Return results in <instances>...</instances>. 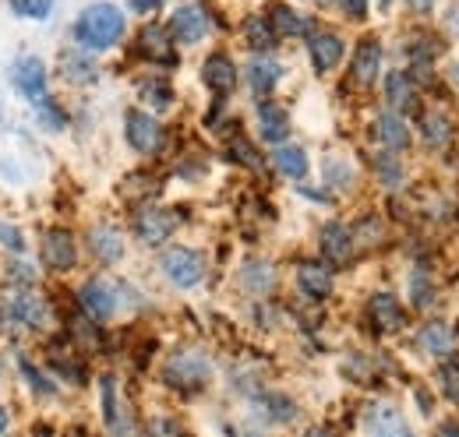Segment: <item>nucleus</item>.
Wrapping results in <instances>:
<instances>
[{
  "instance_id": "obj_18",
  "label": "nucleus",
  "mask_w": 459,
  "mask_h": 437,
  "mask_svg": "<svg viewBox=\"0 0 459 437\" xmlns=\"http://www.w3.org/2000/svg\"><path fill=\"white\" fill-rule=\"evenodd\" d=\"M205 85L212 89V92H220V96H227L233 92V85H237V67H233V60L227 54H212L205 60Z\"/></svg>"
},
{
  "instance_id": "obj_19",
  "label": "nucleus",
  "mask_w": 459,
  "mask_h": 437,
  "mask_svg": "<svg viewBox=\"0 0 459 437\" xmlns=\"http://www.w3.org/2000/svg\"><path fill=\"white\" fill-rule=\"evenodd\" d=\"M420 134L431 149H446L453 141V120L446 116V109H428L420 113Z\"/></svg>"
},
{
  "instance_id": "obj_45",
  "label": "nucleus",
  "mask_w": 459,
  "mask_h": 437,
  "mask_svg": "<svg viewBox=\"0 0 459 437\" xmlns=\"http://www.w3.org/2000/svg\"><path fill=\"white\" fill-rule=\"evenodd\" d=\"M131 7L134 11H156V7H163V0H131Z\"/></svg>"
},
{
  "instance_id": "obj_34",
  "label": "nucleus",
  "mask_w": 459,
  "mask_h": 437,
  "mask_svg": "<svg viewBox=\"0 0 459 437\" xmlns=\"http://www.w3.org/2000/svg\"><path fill=\"white\" fill-rule=\"evenodd\" d=\"M18 367H22V374L29 378V384H32L39 395H54V391H57V388L50 384V378H47L43 371H36V367H32V360H29V356H18Z\"/></svg>"
},
{
  "instance_id": "obj_13",
  "label": "nucleus",
  "mask_w": 459,
  "mask_h": 437,
  "mask_svg": "<svg viewBox=\"0 0 459 437\" xmlns=\"http://www.w3.org/2000/svg\"><path fill=\"white\" fill-rule=\"evenodd\" d=\"M368 318L378 331H400L406 314H403L400 300L393 293H375L371 304H368Z\"/></svg>"
},
{
  "instance_id": "obj_37",
  "label": "nucleus",
  "mask_w": 459,
  "mask_h": 437,
  "mask_svg": "<svg viewBox=\"0 0 459 437\" xmlns=\"http://www.w3.org/2000/svg\"><path fill=\"white\" fill-rule=\"evenodd\" d=\"M117 381L114 378H103V416H107V424L110 427H120V420H117Z\"/></svg>"
},
{
  "instance_id": "obj_26",
  "label": "nucleus",
  "mask_w": 459,
  "mask_h": 437,
  "mask_svg": "<svg viewBox=\"0 0 459 437\" xmlns=\"http://www.w3.org/2000/svg\"><path fill=\"white\" fill-rule=\"evenodd\" d=\"M368 427L375 434H406V420L396 406H371L368 409Z\"/></svg>"
},
{
  "instance_id": "obj_17",
  "label": "nucleus",
  "mask_w": 459,
  "mask_h": 437,
  "mask_svg": "<svg viewBox=\"0 0 459 437\" xmlns=\"http://www.w3.org/2000/svg\"><path fill=\"white\" fill-rule=\"evenodd\" d=\"M7 307H11V318H18L22 325H29V328H43L47 318H50L43 296H32V293H14Z\"/></svg>"
},
{
  "instance_id": "obj_1",
  "label": "nucleus",
  "mask_w": 459,
  "mask_h": 437,
  "mask_svg": "<svg viewBox=\"0 0 459 437\" xmlns=\"http://www.w3.org/2000/svg\"><path fill=\"white\" fill-rule=\"evenodd\" d=\"M127 21H124V11L114 4H92L78 14L74 21V39L82 50H110L120 43Z\"/></svg>"
},
{
  "instance_id": "obj_36",
  "label": "nucleus",
  "mask_w": 459,
  "mask_h": 437,
  "mask_svg": "<svg viewBox=\"0 0 459 437\" xmlns=\"http://www.w3.org/2000/svg\"><path fill=\"white\" fill-rule=\"evenodd\" d=\"M438 384H442V391H446V398L449 402H459V364H446L442 371H438Z\"/></svg>"
},
{
  "instance_id": "obj_12",
  "label": "nucleus",
  "mask_w": 459,
  "mask_h": 437,
  "mask_svg": "<svg viewBox=\"0 0 459 437\" xmlns=\"http://www.w3.org/2000/svg\"><path fill=\"white\" fill-rule=\"evenodd\" d=\"M307 54H311V64H315V71H333L340 60H343V39L336 36V32H315L311 39H307Z\"/></svg>"
},
{
  "instance_id": "obj_10",
  "label": "nucleus",
  "mask_w": 459,
  "mask_h": 437,
  "mask_svg": "<svg viewBox=\"0 0 459 437\" xmlns=\"http://www.w3.org/2000/svg\"><path fill=\"white\" fill-rule=\"evenodd\" d=\"M170 29L180 43H198L209 32V18H205V11L198 4H184V7L173 11Z\"/></svg>"
},
{
  "instance_id": "obj_38",
  "label": "nucleus",
  "mask_w": 459,
  "mask_h": 437,
  "mask_svg": "<svg viewBox=\"0 0 459 437\" xmlns=\"http://www.w3.org/2000/svg\"><path fill=\"white\" fill-rule=\"evenodd\" d=\"M50 360H54V367H57L64 378H71V381L82 384V378H85V371H82V364L74 360V356H60V349H54L50 353Z\"/></svg>"
},
{
  "instance_id": "obj_16",
  "label": "nucleus",
  "mask_w": 459,
  "mask_h": 437,
  "mask_svg": "<svg viewBox=\"0 0 459 437\" xmlns=\"http://www.w3.org/2000/svg\"><path fill=\"white\" fill-rule=\"evenodd\" d=\"M417 342L431 356H449L456 349V328L449 321H431V325H424L417 331Z\"/></svg>"
},
{
  "instance_id": "obj_41",
  "label": "nucleus",
  "mask_w": 459,
  "mask_h": 437,
  "mask_svg": "<svg viewBox=\"0 0 459 437\" xmlns=\"http://www.w3.org/2000/svg\"><path fill=\"white\" fill-rule=\"evenodd\" d=\"M378 173H382V180H385V187H400L403 169H400V163H396L393 156H385V159H378Z\"/></svg>"
},
{
  "instance_id": "obj_5",
  "label": "nucleus",
  "mask_w": 459,
  "mask_h": 437,
  "mask_svg": "<svg viewBox=\"0 0 459 437\" xmlns=\"http://www.w3.org/2000/svg\"><path fill=\"white\" fill-rule=\"evenodd\" d=\"M124 131H127V145L134 152H142V156H152L160 149V141H163V127L142 109H131L124 116Z\"/></svg>"
},
{
  "instance_id": "obj_33",
  "label": "nucleus",
  "mask_w": 459,
  "mask_h": 437,
  "mask_svg": "<svg viewBox=\"0 0 459 437\" xmlns=\"http://www.w3.org/2000/svg\"><path fill=\"white\" fill-rule=\"evenodd\" d=\"M11 11L18 18H47L54 11V0H11Z\"/></svg>"
},
{
  "instance_id": "obj_25",
  "label": "nucleus",
  "mask_w": 459,
  "mask_h": 437,
  "mask_svg": "<svg viewBox=\"0 0 459 437\" xmlns=\"http://www.w3.org/2000/svg\"><path fill=\"white\" fill-rule=\"evenodd\" d=\"M280 78H283V67H280L276 60H255V64L247 67V81H251V89H255L258 96H269Z\"/></svg>"
},
{
  "instance_id": "obj_15",
  "label": "nucleus",
  "mask_w": 459,
  "mask_h": 437,
  "mask_svg": "<svg viewBox=\"0 0 459 437\" xmlns=\"http://www.w3.org/2000/svg\"><path fill=\"white\" fill-rule=\"evenodd\" d=\"M378 71H382V47H378V39H364L353 54V81L360 89H368L378 81Z\"/></svg>"
},
{
  "instance_id": "obj_3",
  "label": "nucleus",
  "mask_w": 459,
  "mask_h": 437,
  "mask_svg": "<svg viewBox=\"0 0 459 437\" xmlns=\"http://www.w3.org/2000/svg\"><path fill=\"white\" fill-rule=\"evenodd\" d=\"M163 272H167L173 286L191 289V286H198L205 278V258L198 251H191V247H170L163 254Z\"/></svg>"
},
{
  "instance_id": "obj_29",
  "label": "nucleus",
  "mask_w": 459,
  "mask_h": 437,
  "mask_svg": "<svg viewBox=\"0 0 459 437\" xmlns=\"http://www.w3.org/2000/svg\"><path fill=\"white\" fill-rule=\"evenodd\" d=\"M273 163H276V169H280L283 176H290V180H304V176H307V156H304V149L283 145V149H276Z\"/></svg>"
},
{
  "instance_id": "obj_23",
  "label": "nucleus",
  "mask_w": 459,
  "mask_h": 437,
  "mask_svg": "<svg viewBox=\"0 0 459 437\" xmlns=\"http://www.w3.org/2000/svg\"><path fill=\"white\" fill-rule=\"evenodd\" d=\"M138 54L149 56V60H173L170 32L163 25H145L138 36Z\"/></svg>"
},
{
  "instance_id": "obj_28",
  "label": "nucleus",
  "mask_w": 459,
  "mask_h": 437,
  "mask_svg": "<svg viewBox=\"0 0 459 437\" xmlns=\"http://www.w3.org/2000/svg\"><path fill=\"white\" fill-rule=\"evenodd\" d=\"M60 67H64V78L74 81V85H89V81H96V74H100L96 64L85 54H64L60 56Z\"/></svg>"
},
{
  "instance_id": "obj_42",
  "label": "nucleus",
  "mask_w": 459,
  "mask_h": 437,
  "mask_svg": "<svg viewBox=\"0 0 459 437\" xmlns=\"http://www.w3.org/2000/svg\"><path fill=\"white\" fill-rule=\"evenodd\" d=\"M0 244H4L7 251H14V254H22V251H25V240H22V233H18L14 226H4V222H0Z\"/></svg>"
},
{
  "instance_id": "obj_35",
  "label": "nucleus",
  "mask_w": 459,
  "mask_h": 437,
  "mask_svg": "<svg viewBox=\"0 0 459 437\" xmlns=\"http://www.w3.org/2000/svg\"><path fill=\"white\" fill-rule=\"evenodd\" d=\"M262 402L269 406V416H273V420H280V424H287V420L297 416V406L290 402L287 395H265Z\"/></svg>"
},
{
  "instance_id": "obj_6",
  "label": "nucleus",
  "mask_w": 459,
  "mask_h": 437,
  "mask_svg": "<svg viewBox=\"0 0 459 437\" xmlns=\"http://www.w3.org/2000/svg\"><path fill=\"white\" fill-rule=\"evenodd\" d=\"M318 244H322V254L333 269H343L353 261V251H357V240L353 233L346 229L343 222H325L322 233H318Z\"/></svg>"
},
{
  "instance_id": "obj_32",
  "label": "nucleus",
  "mask_w": 459,
  "mask_h": 437,
  "mask_svg": "<svg viewBox=\"0 0 459 437\" xmlns=\"http://www.w3.org/2000/svg\"><path fill=\"white\" fill-rule=\"evenodd\" d=\"M142 99L152 103L156 109H167L173 103V89L163 85V81H145V85H142Z\"/></svg>"
},
{
  "instance_id": "obj_22",
  "label": "nucleus",
  "mask_w": 459,
  "mask_h": 437,
  "mask_svg": "<svg viewBox=\"0 0 459 437\" xmlns=\"http://www.w3.org/2000/svg\"><path fill=\"white\" fill-rule=\"evenodd\" d=\"M244 39H247V47H251V50H258V54H269V50L276 47L280 32L273 29V21H269L265 14H251V18L244 21Z\"/></svg>"
},
{
  "instance_id": "obj_9",
  "label": "nucleus",
  "mask_w": 459,
  "mask_h": 437,
  "mask_svg": "<svg viewBox=\"0 0 459 437\" xmlns=\"http://www.w3.org/2000/svg\"><path fill=\"white\" fill-rule=\"evenodd\" d=\"M78 261V251H74V240L67 229H50L47 240H43V265L54 269V272H67L74 269Z\"/></svg>"
},
{
  "instance_id": "obj_30",
  "label": "nucleus",
  "mask_w": 459,
  "mask_h": 437,
  "mask_svg": "<svg viewBox=\"0 0 459 437\" xmlns=\"http://www.w3.org/2000/svg\"><path fill=\"white\" fill-rule=\"evenodd\" d=\"M273 282H276V272H273L269 265H262V261H251V265L244 269V286L255 289V293H269Z\"/></svg>"
},
{
  "instance_id": "obj_47",
  "label": "nucleus",
  "mask_w": 459,
  "mask_h": 437,
  "mask_svg": "<svg viewBox=\"0 0 459 437\" xmlns=\"http://www.w3.org/2000/svg\"><path fill=\"white\" fill-rule=\"evenodd\" d=\"M453 78H456V85H459V64H456V71H453Z\"/></svg>"
},
{
  "instance_id": "obj_44",
  "label": "nucleus",
  "mask_w": 459,
  "mask_h": 437,
  "mask_svg": "<svg viewBox=\"0 0 459 437\" xmlns=\"http://www.w3.org/2000/svg\"><path fill=\"white\" fill-rule=\"evenodd\" d=\"M14 278H18L22 286H32V282H36V272H32L29 265H14Z\"/></svg>"
},
{
  "instance_id": "obj_27",
  "label": "nucleus",
  "mask_w": 459,
  "mask_h": 437,
  "mask_svg": "<svg viewBox=\"0 0 459 437\" xmlns=\"http://www.w3.org/2000/svg\"><path fill=\"white\" fill-rule=\"evenodd\" d=\"M269 21H273V29H276L280 36H307V32H311V21H304L300 14H293L287 4H273Z\"/></svg>"
},
{
  "instance_id": "obj_11",
  "label": "nucleus",
  "mask_w": 459,
  "mask_h": 437,
  "mask_svg": "<svg viewBox=\"0 0 459 437\" xmlns=\"http://www.w3.org/2000/svg\"><path fill=\"white\" fill-rule=\"evenodd\" d=\"M385 99L396 113H417L420 109V96H417V85L406 71H393L385 78Z\"/></svg>"
},
{
  "instance_id": "obj_4",
  "label": "nucleus",
  "mask_w": 459,
  "mask_h": 437,
  "mask_svg": "<svg viewBox=\"0 0 459 437\" xmlns=\"http://www.w3.org/2000/svg\"><path fill=\"white\" fill-rule=\"evenodd\" d=\"M177 226H180V212L177 209H142L138 218H134V233L149 247H160L163 240H170Z\"/></svg>"
},
{
  "instance_id": "obj_14",
  "label": "nucleus",
  "mask_w": 459,
  "mask_h": 437,
  "mask_svg": "<svg viewBox=\"0 0 459 437\" xmlns=\"http://www.w3.org/2000/svg\"><path fill=\"white\" fill-rule=\"evenodd\" d=\"M297 282H300V293L307 300H325L333 293V269L322 261H304L297 269Z\"/></svg>"
},
{
  "instance_id": "obj_20",
  "label": "nucleus",
  "mask_w": 459,
  "mask_h": 437,
  "mask_svg": "<svg viewBox=\"0 0 459 437\" xmlns=\"http://www.w3.org/2000/svg\"><path fill=\"white\" fill-rule=\"evenodd\" d=\"M375 134H378V141H382L389 152H403V149L410 145V131H406V124L400 120V113H396V109L378 116Z\"/></svg>"
},
{
  "instance_id": "obj_40",
  "label": "nucleus",
  "mask_w": 459,
  "mask_h": 437,
  "mask_svg": "<svg viewBox=\"0 0 459 437\" xmlns=\"http://www.w3.org/2000/svg\"><path fill=\"white\" fill-rule=\"evenodd\" d=\"M230 152H233V159H237V163L251 166V169H258V166H262V163H258V152H255V149H251V145H247L240 134L230 141Z\"/></svg>"
},
{
  "instance_id": "obj_8",
  "label": "nucleus",
  "mask_w": 459,
  "mask_h": 437,
  "mask_svg": "<svg viewBox=\"0 0 459 437\" xmlns=\"http://www.w3.org/2000/svg\"><path fill=\"white\" fill-rule=\"evenodd\" d=\"M78 304H82V311H85L92 321H107V318H114V311H117L114 286L103 282V278H92V282L82 286Z\"/></svg>"
},
{
  "instance_id": "obj_24",
  "label": "nucleus",
  "mask_w": 459,
  "mask_h": 437,
  "mask_svg": "<svg viewBox=\"0 0 459 437\" xmlns=\"http://www.w3.org/2000/svg\"><path fill=\"white\" fill-rule=\"evenodd\" d=\"M258 124H262V138H265V141H273V145L287 141V134H290L287 109L273 107V103H262V109H258Z\"/></svg>"
},
{
  "instance_id": "obj_43",
  "label": "nucleus",
  "mask_w": 459,
  "mask_h": 437,
  "mask_svg": "<svg viewBox=\"0 0 459 437\" xmlns=\"http://www.w3.org/2000/svg\"><path fill=\"white\" fill-rule=\"evenodd\" d=\"M343 7V14L350 18H368V0H336Z\"/></svg>"
},
{
  "instance_id": "obj_21",
  "label": "nucleus",
  "mask_w": 459,
  "mask_h": 437,
  "mask_svg": "<svg viewBox=\"0 0 459 437\" xmlns=\"http://www.w3.org/2000/svg\"><path fill=\"white\" fill-rule=\"evenodd\" d=\"M89 247H92V254H96L100 261H107V265H114V261L124 258V240H120V233H117L114 226H96L92 236H89Z\"/></svg>"
},
{
  "instance_id": "obj_31",
  "label": "nucleus",
  "mask_w": 459,
  "mask_h": 437,
  "mask_svg": "<svg viewBox=\"0 0 459 437\" xmlns=\"http://www.w3.org/2000/svg\"><path fill=\"white\" fill-rule=\"evenodd\" d=\"M410 293H413V307H420V311L435 304V289H431L428 272H413V278H410Z\"/></svg>"
},
{
  "instance_id": "obj_46",
  "label": "nucleus",
  "mask_w": 459,
  "mask_h": 437,
  "mask_svg": "<svg viewBox=\"0 0 459 437\" xmlns=\"http://www.w3.org/2000/svg\"><path fill=\"white\" fill-rule=\"evenodd\" d=\"M7 424H11V420H7V409H4V406H0V434H4V431H7Z\"/></svg>"
},
{
  "instance_id": "obj_7",
  "label": "nucleus",
  "mask_w": 459,
  "mask_h": 437,
  "mask_svg": "<svg viewBox=\"0 0 459 437\" xmlns=\"http://www.w3.org/2000/svg\"><path fill=\"white\" fill-rule=\"evenodd\" d=\"M14 89L32 103H47V64L39 56H22L14 64Z\"/></svg>"
},
{
  "instance_id": "obj_39",
  "label": "nucleus",
  "mask_w": 459,
  "mask_h": 437,
  "mask_svg": "<svg viewBox=\"0 0 459 437\" xmlns=\"http://www.w3.org/2000/svg\"><path fill=\"white\" fill-rule=\"evenodd\" d=\"M325 176H329L336 187H353V169H350L343 159H329V163H325Z\"/></svg>"
},
{
  "instance_id": "obj_2",
  "label": "nucleus",
  "mask_w": 459,
  "mask_h": 437,
  "mask_svg": "<svg viewBox=\"0 0 459 437\" xmlns=\"http://www.w3.org/2000/svg\"><path fill=\"white\" fill-rule=\"evenodd\" d=\"M167 384L170 388H180V391H198V388H205L209 381V374H212V367H209V360L202 356V353H195V349H180V353H173L170 360H167Z\"/></svg>"
}]
</instances>
